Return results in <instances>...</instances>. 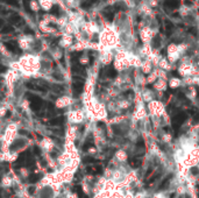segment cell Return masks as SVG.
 <instances>
[{"label": "cell", "instance_id": "19", "mask_svg": "<svg viewBox=\"0 0 199 198\" xmlns=\"http://www.w3.org/2000/svg\"><path fill=\"white\" fill-rule=\"evenodd\" d=\"M30 8L33 9L34 12L40 9V5H39V2H37L36 0H32V1H30Z\"/></svg>", "mask_w": 199, "mask_h": 198}, {"label": "cell", "instance_id": "10", "mask_svg": "<svg viewBox=\"0 0 199 198\" xmlns=\"http://www.w3.org/2000/svg\"><path fill=\"white\" fill-rule=\"evenodd\" d=\"M141 39H142V41H145V42H148V41H151L153 40V37L155 36L154 34V32H153V29L150 27H148L146 26L145 28H142V30H141Z\"/></svg>", "mask_w": 199, "mask_h": 198}, {"label": "cell", "instance_id": "3", "mask_svg": "<svg viewBox=\"0 0 199 198\" xmlns=\"http://www.w3.org/2000/svg\"><path fill=\"white\" fill-rule=\"evenodd\" d=\"M17 136V124L11 122L8 124L2 135V153L9 152V147L14 144L15 139Z\"/></svg>", "mask_w": 199, "mask_h": 198}, {"label": "cell", "instance_id": "13", "mask_svg": "<svg viewBox=\"0 0 199 198\" xmlns=\"http://www.w3.org/2000/svg\"><path fill=\"white\" fill-rule=\"evenodd\" d=\"M113 60V54L111 50H103L100 55V61L103 64H110Z\"/></svg>", "mask_w": 199, "mask_h": 198}, {"label": "cell", "instance_id": "20", "mask_svg": "<svg viewBox=\"0 0 199 198\" xmlns=\"http://www.w3.org/2000/svg\"><path fill=\"white\" fill-rule=\"evenodd\" d=\"M170 177H171V176H168V177H165L164 181L162 182V184L160 185V189H165V187H166V185L169 184V182H170Z\"/></svg>", "mask_w": 199, "mask_h": 198}, {"label": "cell", "instance_id": "17", "mask_svg": "<svg viewBox=\"0 0 199 198\" xmlns=\"http://www.w3.org/2000/svg\"><path fill=\"white\" fill-rule=\"evenodd\" d=\"M63 198H79L76 192H71V191H67L65 193H63Z\"/></svg>", "mask_w": 199, "mask_h": 198}, {"label": "cell", "instance_id": "1", "mask_svg": "<svg viewBox=\"0 0 199 198\" xmlns=\"http://www.w3.org/2000/svg\"><path fill=\"white\" fill-rule=\"evenodd\" d=\"M20 67V73L21 76L29 78L32 76L36 77L40 71L42 70V61L41 58L34 54H27L20 57L17 61Z\"/></svg>", "mask_w": 199, "mask_h": 198}, {"label": "cell", "instance_id": "11", "mask_svg": "<svg viewBox=\"0 0 199 198\" xmlns=\"http://www.w3.org/2000/svg\"><path fill=\"white\" fill-rule=\"evenodd\" d=\"M73 45V36L69 34H63L62 39L60 40V45L62 48H71Z\"/></svg>", "mask_w": 199, "mask_h": 198}, {"label": "cell", "instance_id": "21", "mask_svg": "<svg viewBox=\"0 0 199 198\" xmlns=\"http://www.w3.org/2000/svg\"><path fill=\"white\" fill-rule=\"evenodd\" d=\"M130 164H132V167L138 168V167H140V164H141V161L138 160V159H133V160L130 161Z\"/></svg>", "mask_w": 199, "mask_h": 198}, {"label": "cell", "instance_id": "16", "mask_svg": "<svg viewBox=\"0 0 199 198\" xmlns=\"http://www.w3.org/2000/svg\"><path fill=\"white\" fill-rule=\"evenodd\" d=\"M19 174H20V176H21L22 178H27V177H28V175H29V171H28L27 168H20Z\"/></svg>", "mask_w": 199, "mask_h": 198}, {"label": "cell", "instance_id": "5", "mask_svg": "<svg viewBox=\"0 0 199 198\" xmlns=\"http://www.w3.org/2000/svg\"><path fill=\"white\" fill-rule=\"evenodd\" d=\"M21 73L17 70H13V69H9L8 71L5 73V83H6V86L11 91L14 90L15 88V84L19 81Z\"/></svg>", "mask_w": 199, "mask_h": 198}, {"label": "cell", "instance_id": "2", "mask_svg": "<svg viewBox=\"0 0 199 198\" xmlns=\"http://www.w3.org/2000/svg\"><path fill=\"white\" fill-rule=\"evenodd\" d=\"M119 43V34L112 26H105L99 33V43L98 45L101 50H111Z\"/></svg>", "mask_w": 199, "mask_h": 198}, {"label": "cell", "instance_id": "22", "mask_svg": "<svg viewBox=\"0 0 199 198\" xmlns=\"http://www.w3.org/2000/svg\"><path fill=\"white\" fill-rule=\"evenodd\" d=\"M7 113V107L6 106H0V118L5 117Z\"/></svg>", "mask_w": 199, "mask_h": 198}, {"label": "cell", "instance_id": "18", "mask_svg": "<svg viewBox=\"0 0 199 198\" xmlns=\"http://www.w3.org/2000/svg\"><path fill=\"white\" fill-rule=\"evenodd\" d=\"M67 4H68L69 7L75 8V7H77L79 5V0H67Z\"/></svg>", "mask_w": 199, "mask_h": 198}, {"label": "cell", "instance_id": "15", "mask_svg": "<svg viewBox=\"0 0 199 198\" xmlns=\"http://www.w3.org/2000/svg\"><path fill=\"white\" fill-rule=\"evenodd\" d=\"M56 0H39V5L41 8H43L44 11H50Z\"/></svg>", "mask_w": 199, "mask_h": 198}, {"label": "cell", "instance_id": "8", "mask_svg": "<svg viewBox=\"0 0 199 198\" xmlns=\"http://www.w3.org/2000/svg\"><path fill=\"white\" fill-rule=\"evenodd\" d=\"M55 141L50 138H44L40 142V147L43 149L44 152H52L55 149Z\"/></svg>", "mask_w": 199, "mask_h": 198}, {"label": "cell", "instance_id": "14", "mask_svg": "<svg viewBox=\"0 0 199 198\" xmlns=\"http://www.w3.org/2000/svg\"><path fill=\"white\" fill-rule=\"evenodd\" d=\"M0 183H1V187H4V188H11L13 185V183H14V178L9 174H6V175H4L1 177V182Z\"/></svg>", "mask_w": 199, "mask_h": 198}, {"label": "cell", "instance_id": "4", "mask_svg": "<svg viewBox=\"0 0 199 198\" xmlns=\"http://www.w3.org/2000/svg\"><path fill=\"white\" fill-rule=\"evenodd\" d=\"M68 117V121H69L70 125H79V124H83L84 120L86 119V112L84 108H72L70 110L67 114Z\"/></svg>", "mask_w": 199, "mask_h": 198}, {"label": "cell", "instance_id": "7", "mask_svg": "<svg viewBox=\"0 0 199 198\" xmlns=\"http://www.w3.org/2000/svg\"><path fill=\"white\" fill-rule=\"evenodd\" d=\"M78 135V126L77 125H70L67 133H65V141L75 142Z\"/></svg>", "mask_w": 199, "mask_h": 198}, {"label": "cell", "instance_id": "25", "mask_svg": "<svg viewBox=\"0 0 199 198\" xmlns=\"http://www.w3.org/2000/svg\"><path fill=\"white\" fill-rule=\"evenodd\" d=\"M198 98H199V89H198Z\"/></svg>", "mask_w": 199, "mask_h": 198}, {"label": "cell", "instance_id": "12", "mask_svg": "<svg viewBox=\"0 0 199 198\" xmlns=\"http://www.w3.org/2000/svg\"><path fill=\"white\" fill-rule=\"evenodd\" d=\"M186 118H188V116H186L185 113H177L173 119V127H175V128H178L179 126H182L183 124L185 122Z\"/></svg>", "mask_w": 199, "mask_h": 198}, {"label": "cell", "instance_id": "24", "mask_svg": "<svg viewBox=\"0 0 199 198\" xmlns=\"http://www.w3.org/2000/svg\"><path fill=\"white\" fill-rule=\"evenodd\" d=\"M52 55H54V57H55V58H61L62 53L60 51V50H56V51H54V53H52Z\"/></svg>", "mask_w": 199, "mask_h": 198}, {"label": "cell", "instance_id": "9", "mask_svg": "<svg viewBox=\"0 0 199 198\" xmlns=\"http://www.w3.org/2000/svg\"><path fill=\"white\" fill-rule=\"evenodd\" d=\"M33 43V39L30 36H21L19 39V47L22 50H29Z\"/></svg>", "mask_w": 199, "mask_h": 198}, {"label": "cell", "instance_id": "23", "mask_svg": "<svg viewBox=\"0 0 199 198\" xmlns=\"http://www.w3.org/2000/svg\"><path fill=\"white\" fill-rule=\"evenodd\" d=\"M79 62H80V64H87L89 63V57H87L86 55L82 56V57L79 58Z\"/></svg>", "mask_w": 199, "mask_h": 198}, {"label": "cell", "instance_id": "6", "mask_svg": "<svg viewBox=\"0 0 199 198\" xmlns=\"http://www.w3.org/2000/svg\"><path fill=\"white\" fill-rule=\"evenodd\" d=\"M73 103V99L72 97H70L68 94H64V96H61L58 98L56 99L55 101V107L56 108H65V107H69L72 105Z\"/></svg>", "mask_w": 199, "mask_h": 198}]
</instances>
